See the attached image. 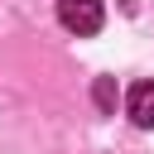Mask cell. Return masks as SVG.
Returning a JSON list of instances; mask_svg holds the SVG:
<instances>
[{"mask_svg": "<svg viewBox=\"0 0 154 154\" xmlns=\"http://www.w3.org/2000/svg\"><path fill=\"white\" fill-rule=\"evenodd\" d=\"M101 19H106L101 0H58V24H63L67 34H77V38L96 34V29H101Z\"/></svg>", "mask_w": 154, "mask_h": 154, "instance_id": "1", "label": "cell"}, {"mask_svg": "<svg viewBox=\"0 0 154 154\" xmlns=\"http://www.w3.org/2000/svg\"><path fill=\"white\" fill-rule=\"evenodd\" d=\"M125 111L140 130H154V82H135L125 91Z\"/></svg>", "mask_w": 154, "mask_h": 154, "instance_id": "2", "label": "cell"}, {"mask_svg": "<svg viewBox=\"0 0 154 154\" xmlns=\"http://www.w3.org/2000/svg\"><path fill=\"white\" fill-rule=\"evenodd\" d=\"M91 96H96V106H101V111H116V77H96Z\"/></svg>", "mask_w": 154, "mask_h": 154, "instance_id": "3", "label": "cell"}]
</instances>
